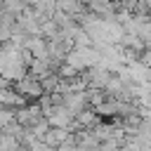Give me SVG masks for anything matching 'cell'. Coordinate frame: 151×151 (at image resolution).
Instances as JSON below:
<instances>
[{
  "instance_id": "1",
  "label": "cell",
  "mask_w": 151,
  "mask_h": 151,
  "mask_svg": "<svg viewBox=\"0 0 151 151\" xmlns=\"http://www.w3.org/2000/svg\"><path fill=\"white\" fill-rule=\"evenodd\" d=\"M17 92H19L24 99H26V97H28V99H35V97L40 99L45 90H42V83H40L35 76H24V78L17 80Z\"/></svg>"
},
{
  "instance_id": "2",
  "label": "cell",
  "mask_w": 151,
  "mask_h": 151,
  "mask_svg": "<svg viewBox=\"0 0 151 151\" xmlns=\"http://www.w3.org/2000/svg\"><path fill=\"white\" fill-rule=\"evenodd\" d=\"M26 104V99L17 92V90H12V87H0V106L2 109H9V111H17V109H21Z\"/></svg>"
},
{
  "instance_id": "3",
  "label": "cell",
  "mask_w": 151,
  "mask_h": 151,
  "mask_svg": "<svg viewBox=\"0 0 151 151\" xmlns=\"http://www.w3.org/2000/svg\"><path fill=\"white\" fill-rule=\"evenodd\" d=\"M2 9L9 12V14H14V17H19L24 12V2L21 0H2Z\"/></svg>"
},
{
  "instance_id": "4",
  "label": "cell",
  "mask_w": 151,
  "mask_h": 151,
  "mask_svg": "<svg viewBox=\"0 0 151 151\" xmlns=\"http://www.w3.org/2000/svg\"><path fill=\"white\" fill-rule=\"evenodd\" d=\"M21 2H26V5H38L40 0H21Z\"/></svg>"
},
{
  "instance_id": "5",
  "label": "cell",
  "mask_w": 151,
  "mask_h": 151,
  "mask_svg": "<svg viewBox=\"0 0 151 151\" xmlns=\"http://www.w3.org/2000/svg\"><path fill=\"white\" fill-rule=\"evenodd\" d=\"M0 12H2V0H0Z\"/></svg>"
}]
</instances>
